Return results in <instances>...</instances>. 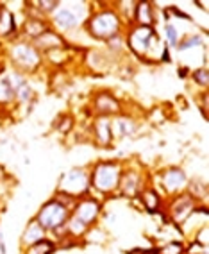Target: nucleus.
Listing matches in <instances>:
<instances>
[{
	"label": "nucleus",
	"mask_w": 209,
	"mask_h": 254,
	"mask_svg": "<svg viewBox=\"0 0 209 254\" xmlns=\"http://www.w3.org/2000/svg\"><path fill=\"white\" fill-rule=\"evenodd\" d=\"M34 99H36V91L31 86L29 79H25V81L14 90V106L29 108V106L34 104Z\"/></svg>",
	"instance_id": "obj_21"
},
{
	"label": "nucleus",
	"mask_w": 209,
	"mask_h": 254,
	"mask_svg": "<svg viewBox=\"0 0 209 254\" xmlns=\"http://www.w3.org/2000/svg\"><path fill=\"white\" fill-rule=\"evenodd\" d=\"M4 72H5V68H4V64L0 63V75H2V73H4Z\"/></svg>",
	"instance_id": "obj_33"
},
{
	"label": "nucleus",
	"mask_w": 209,
	"mask_h": 254,
	"mask_svg": "<svg viewBox=\"0 0 209 254\" xmlns=\"http://www.w3.org/2000/svg\"><path fill=\"white\" fill-rule=\"evenodd\" d=\"M7 56H9V61L13 63L14 70L23 73V75L36 73L41 64L45 63L43 54L32 45L31 41H14V43H11V47L7 49Z\"/></svg>",
	"instance_id": "obj_5"
},
{
	"label": "nucleus",
	"mask_w": 209,
	"mask_h": 254,
	"mask_svg": "<svg viewBox=\"0 0 209 254\" xmlns=\"http://www.w3.org/2000/svg\"><path fill=\"white\" fill-rule=\"evenodd\" d=\"M18 32V22L11 9L0 2V40H9Z\"/></svg>",
	"instance_id": "obj_20"
},
{
	"label": "nucleus",
	"mask_w": 209,
	"mask_h": 254,
	"mask_svg": "<svg viewBox=\"0 0 209 254\" xmlns=\"http://www.w3.org/2000/svg\"><path fill=\"white\" fill-rule=\"evenodd\" d=\"M43 61L54 64V66H61V64H64L66 61H68V50H66V47L50 50V52L43 54Z\"/></svg>",
	"instance_id": "obj_25"
},
{
	"label": "nucleus",
	"mask_w": 209,
	"mask_h": 254,
	"mask_svg": "<svg viewBox=\"0 0 209 254\" xmlns=\"http://www.w3.org/2000/svg\"><path fill=\"white\" fill-rule=\"evenodd\" d=\"M14 106V90L11 86L7 73L0 75V109H9Z\"/></svg>",
	"instance_id": "obj_23"
},
{
	"label": "nucleus",
	"mask_w": 209,
	"mask_h": 254,
	"mask_svg": "<svg viewBox=\"0 0 209 254\" xmlns=\"http://www.w3.org/2000/svg\"><path fill=\"white\" fill-rule=\"evenodd\" d=\"M88 131H90V140L99 149H109L113 145L114 136H113V127H111L109 117H93Z\"/></svg>",
	"instance_id": "obj_12"
},
{
	"label": "nucleus",
	"mask_w": 209,
	"mask_h": 254,
	"mask_svg": "<svg viewBox=\"0 0 209 254\" xmlns=\"http://www.w3.org/2000/svg\"><path fill=\"white\" fill-rule=\"evenodd\" d=\"M145 186H149V185H147V179H145V176H143V170H141V168L123 167L116 195L127 197V199L134 200V199H138L140 191L143 190Z\"/></svg>",
	"instance_id": "obj_11"
},
{
	"label": "nucleus",
	"mask_w": 209,
	"mask_h": 254,
	"mask_svg": "<svg viewBox=\"0 0 209 254\" xmlns=\"http://www.w3.org/2000/svg\"><path fill=\"white\" fill-rule=\"evenodd\" d=\"M188 242H195V244L208 247V245H209V226H208V224L200 227L199 231L193 233V236H191V238Z\"/></svg>",
	"instance_id": "obj_30"
},
{
	"label": "nucleus",
	"mask_w": 209,
	"mask_h": 254,
	"mask_svg": "<svg viewBox=\"0 0 209 254\" xmlns=\"http://www.w3.org/2000/svg\"><path fill=\"white\" fill-rule=\"evenodd\" d=\"M70 215H72V209L68 206H64L61 200H57L55 197L49 199L47 202L40 206L38 213L34 215L40 226L49 233V236L52 235L54 238L52 240L59 245L61 242L66 240V233H64V226L68 222Z\"/></svg>",
	"instance_id": "obj_2"
},
{
	"label": "nucleus",
	"mask_w": 209,
	"mask_h": 254,
	"mask_svg": "<svg viewBox=\"0 0 209 254\" xmlns=\"http://www.w3.org/2000/svg\"><path fill=\"white\" fill-rule=\"evenodd\" d=\"M45 238H50L49 233L40 226V222H38L36 218L32 217L31 220L25 224V227H23L22 236H20V247L25 249L29 245H34V244H38V242L45 240Z\"/></svg>",
	"instance_id": "obj_15"
},
{
	"label": "nucleus",
	"mask_w": 209,
	"mask_h": 254,
	"mask_svg": "<svg viewBox=\"0 0 209 254\" xmlns=\"http://www.w3.org/2000/svg\"><path fill=\"white\" fill-rule=\"evenodd\" d=\"M186 254H209V253H208V247H204V245H199L195 242H188Z\"/></svg>",
	"instance_id": "obj_31"
},
{
	"label": "nucleus",
	"mask_w": 209,
	"mask_h": 254,
	"mask_svg": "<svg viewBox=\"0 0 209 254\" xmlns=\"http://www.w3.org/2000/svg\"><path fill=\"white\" fill-rule=\"evenodd\" d=\"M138 200H140V204L143 206L149 213H159L164 204L163 195H161L156 188H152V186H145V188L140 191Z\"/></svg>",
	"instance_id": "obj_18"
},
{
	"label": "nucleus",
	"mask_w": 209,
	"mask_h": 254,
	"mask_svg": "<svg viewBox=\"0 0 209 254\" xmlns=\"http://www.w3.org/2000/svg\"><path fill=\"white\" fill-rule=\"evenodd\" d=\"M204 49L208 47V36L206 34H191V36H186L182 38L179 41V45L175 47L179 54H184V52H190V50H197V49Z\"/></svg>",
	"instance_id": "obj_22"
},
{
	"label": "nucleus",
	"mask_w": 209,
	"mask_h": 254,
	"mask_svg": "<svg viewBox=\"0 0 209 254\" xmlns=\"http://www.w3.org/2000/svg\"><path fill=\"white\" fill-rule=\"evenodd\" d=\"M156 254H186V244L179 240H168L156 249Z\"/></svg>",
	"instance_id": "obj_28"
},
{
	"label": "nucleus",
	"mask_w": 209,
	"mask_h": 254,
	"mask_svg": "<svg viewBox=\"0 0 209 254\" xmlns=\"http://www.w3.org/2000/svg\"><path fill=\"white\" fill-rule=\"evenodd\" d=\"M31 43L40 50L41 54H47V52H50V50H54V49H63V47H66V41H64L63 36H61L59 32H55L54 29H49L45 34L38 36L36 40H32Z\"/></svg>",
	"instance_id": "obj_17"
},
{
	"label": "nucleus",
	"mask_w": 209,
	"mask_h": 254,
	"mask_svg": "<svg viewBox=\"0 0 209 254\" xmlns=\"http://www.w3.org/2000/svg\"><path fill=\"white\" fill-rule=\"evenodd\" d=\"M5 179H7V172H5V168L2 167V165H0V185H2V183H4Z\"/></svg>",
	"instance_id": "obj_32"
},
{
	"label": "nucleus",
	"mask_w": 209,
	"mask_h": 254,
	"mask_svg": "<svg viewBox=\"0 0 209 254\" xmlns=\"http://www.w3.org/2000/svg\"><path fill=\"white\" fill-rule=\"evenodd\" d=\"M105 9L91 13L86 20V32L91 40L107 41L111 38L122 34L123 20L118 14V11L113 9L109 4H104Z\"/></svg>",
	"instance_id": "obj_3"
},
{
	"label": "nucleus",
	"mask_w": 209,
	"mask_h": 254,
	"mask_svg": "<svg viewBox=\"0 0 209 254\" xmlns=\"http://www.w3.org/2000/svg\"><path fill=\"white\" fill-rule=\"evenodd\" d=\"M111 127H113V136L114 141L116 140H123V138H131L134 136L140 129V124L134 117L127 113H122L118 117L111 118Z\"/></svg>",
	"instance_id": "obj_14"
},
{
	"label": "nucleus",
	"mask_w": 209,
	"mask_h": 254,
	"mask_svg": "<svg viewBox=\"0 0 209 254\" xmlns=\"http://www.w3.org/2000/svg\"><path fill=\"white\" fill-rule=\"evenodd\" d=\"M73 127H75V118H73L72 115H61L54 124V129L59 132V134H63V136L70 134V132L73 131Z\"/></svg>",
	"instance_id": "obj_27"
},
{
	"label": "nucleus",
	"mask_w": 209,
	"mask_h": 254,
	"mask_svg": "<svg viewBox=\"0 0 209 254\" xmlns=\"http://www.w3.org/2000/svg\"><path fill=\"white\" fill-rule=\"evenodd\" d=\"M191 79L195 82L197 86H200L202 90H208V84H209V72H208V66H199V68H193L190 72Z\"/></svg>",
	"instance_id": "obj_29"
},
{
	"label": "nucleus",
	"mask_w": 209,
	"mask_h": 254,
	"mask_svg": "<svg viewBox=\"0 0 209 254\" xmlns=\"http://www.w3.org/2000/svg\"><path fill=\"white\" fill-rule=\"evenodd\" d=\"M156 181H157V188L156 190L159 191L161 195H166L170 199V197L179 195V193L188 190L190 176H188V172L182 167L170 165V167L157 170Z\"/></svg>",
	"instance_id": "obj_7"
},
{
	"label": "nucleus",
	"mask_w": 209,
	"mask_h": 254,
	"mask_svg": "<svg viewBox=\"0 0 209 254\" xmlns=\"http://www.w3.org/2000/svg\"><path fill=\"white\" fill-rule=\"evenodd\" d=\"M102 213H104V206L102 200L97 199L95 195H86L81 197L73 202L72 206V217L79 218L81 222H84L86 226H97L102 220Z\"/></svg>",
	"instance_id": "obj_9"
},
{
	"label": "nucleus",
	"mask_w": 209,
	"mask_h": 254,
	"mask_svg": "<svg viewBox=\"0 0 209 254\" xmlns=\"http://www.w3.org/2000/svg\"><path fill=\"white\" fill-rule=\"evenodd\" d=\"M152 254H156V249H154V253H152Z\"/></svg>",
	"instance_id": "obj_34"
},
{
	"label": "nucleus",
	"mask_w": 209,
	"mask_h": 254,
	"mask_svg": "<svg viewBox=\"0 0 209 254\" xmlns=\"http://www.w3.org/2000/svg\"><path fill=\"white\" fill-rule=\"evenodd\" d=\"M156 22H157V14H156L154 5L150 2H136L134 13H132V25L154 27Z\"/></svg>",
	"instance_id": "obj_16"
},
{
	"label": "nucleus",
	"mask_w": 209,
	"mask_h": 254,
	"mask_svg": "<svg viewBox=\"0 0 209 254\" xmlns=\"http://www.w3.org/2000/svg\"><path fill=\"white\" fill-rule=\"evenodd\" d=\"M163 31H164V45L168 47L170 50H175V47L179 45V41H181V36H179V31H177V27L173 25V23H164V27H163Z\"/></svg>",
	"instance_id": "obj_26"
},
{
	"label": "nucleus",
	"mask_w": 209,
	"mask_h": 254,
	"mask_svg": "<svg viewBox=\"0 0 209 254\" xmlns=\"http://www.w3.org/2000/svg\"><path fill=\"white\" fill-rule=\"evenodd\" d=\"M93 117H118L123 113V102L109 90L95 91L90 102Z\"/></svg>",
	"instance_id": "obj_10"
},
{
	"label": "nucleus",
	"mask_w": 209,
	"mask_h": 254,
	"mask_svg": "<svg viewBox=\"0 0 209 254\" xmlns=\"http://www.w3.org/2000/svg\"><path fill=\"white\" fill-rule=\"evenodd\" d=\"M156 29L154 27H140V25H132L127 31V38H125V45L131 49V52L138 58H145L149 43L154 36Z\"/></svg>",
	"instance_id": "obj_13"
},
{
	"label": "nucleus",
	"mask_w": 209,
	"mask_h": 254,
	"mask_svg": "<svg viewBox=\"0 0 209 254\" xmlns=\"http://www.w3.org/2000/svg\"><path fill=\"white\" fill-rule=\"evenodd\" d=\"M49 29H52V27H50V22L47 18H41V16H27L18 31L22 32L23 36H27L29 40L32 41V40H36L38 36H41V34H45Z\"/></svg>",
	"instance_id": "obj_19"
},
{
	"label": "nucleus",
	"mask_w": 209,
	"mask_h": 254,
	"mask_svg": "<svg viewBox=\"0 0 209 254\" xmlns=\"http://www.w3.org/2000/svg\"><path fill=\"white\" fill-rule=\"evenodd\" d=\"M199 204H204V202H200L199 199H195L188 191H182L179 195H173L170 199H166L163 208H166V217H168L170 222L175 227H179Z\"/></svg>",
	"instance_id": "obj_8"
},
{
	"label": "nucleus",
	"mask_w": 209,
	"mask_h": 254,
	"mask_svg": "<svg viewBox=\"0 0 209 254\" xmlns=\"http://www.w3.org/2000/svg\"><path fill=\"white\" fill-rule=\"evenodd\" d=\"M90 4H82V2H59L57 9L52 13L49 18L50 25H54L55 32H73L77 31L81 23H86L90 18L88 11Z\"/></svg>",
	"instance_id": "obj_4"
},
{
	"label": "nucleus",
	"mask_w": 209,
	"mask_h": 254,
	"mask_svg": "<svg viewBox=\"0 0 209 254\" xmlns=\"http://www.w3.org/2000/svg\"><path fill=\"white\" fill-rule=\"evenodd\" d=\"M57 193H63V195H68L72 199H81V197H86L91 193V186H90V168L86 167H73L64 170L59 177V183H57V188H55Z\"/></svg>",
	"instance_id": "obj_6"
},
{
	"label": "nucleus",
	"mask_w": 209,
	"mask_h": 254,
	"mask_svg": "<svg viewBox=\"0 0 209 254\" xmlns=\"http://www.w3.org/2000/svg\"><path fill=\"white\" fill-rule=\"evenodd\" d=\"M55 251H57V244L52 238H45V240L22 249V254H54Z\"/></svg>",
	"instance_id": "obj_24"
},
{
	"label": "nucleus",
	"mask_w": 209,
	"mask_h": 254,
	"mask_svg": "<svg viewBox=\"0 0 209 254\" xmlns=\"http://www.w3.org/2000/svg\"><path fill=\"white\" fill-rule=\"evenodd\" d=\"M123 161L120 159H99L90 167L91 193L99 197L116 195L120 177L123 172Z\"/></svg>",
	"instance_id": "obj_1"
}]
</instances>
